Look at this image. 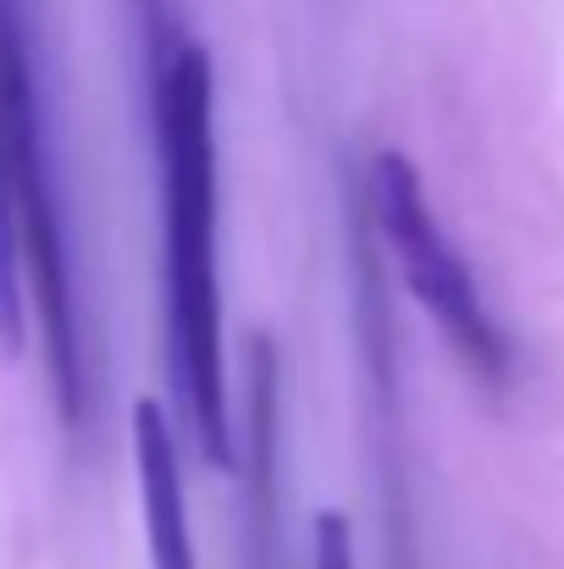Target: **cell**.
Segmentation results:
<instances>
[{
	"label": "cell",
	"instance_id": "1",
	"mask_svg": "<svg viewBox=\"0 0 564 569\" xmlns=\"http://www.w3.org/2000/svg\"><path fill=\"white\" fill-rule=\"evenodd\" d=\"M156 161H161L167 349L184 392L188 437L210 470H232L221 271H216V67L194 39H178L156 67Z\"/></svg>",
	"mask_w": 564,
	"mask_h": 569
},
{
	"label": "cell",
	"instance_id": "2",
	"mask_svg": "<svg viewBox=\"0 0 564 569\" xmlns=\"http://www.w3.org/2000/svg\"><path fill=\"white\" fill-rule=\"evenodd\" d=\"M372 221L387 243V254H393V266H398V277H404V288H409V299L448 338L454 360L493 392L509 387L515 349H509L504 327L493 321L482 282L471 277L459 243L437 221L415 161L398 156V150H382L372 161Z\"/></svg>",
	"mask_w": 564,
	"mask_h": 569
},
{
	"label": "cell",
	"instance_id": "3",
	"mask_svg": "<svg viewBox=\"0 0 564 569\" xmlns=\"http://www.w3.org/2000/svg\"><path fill=\"white\" fill-rule=\"evenodd\" d=\"M133 465H139V509H145V548L150 569H199L188 531V492L178 465L172 415L156 398L133 403Z\"/></svg>",
	"mask_w": 564,
	"mask_h": 569
},
{
	"label": "cell",
	"instance_id": "4",
	"mask_svg": "<svg viewBox=\"0 0 564 569\" xmlns=\"http://www.w3.org/2000/svg\"><path fill=\"white\" fill-rule=\"evenodd\" d=\"M22 33V6L0 0V355H22L28 343V299L17 260V216H11V156H6V56Z\"/></svg>",
	"mask_w": 564,
	"mask_h": 569
},
{
	"label": "cell",
	"instance_id": "5",
	"mask_svg": "<svg viewBox=\"0 0 564 569\" xmlns=\"http://www.w3.org/2000/svg\"><path fill=\"white\" fill-rule=\"evenodd\" d=\"M310 569H355V537H349V520L344 515H316V531H310Z\"/></svg>",
	"mask_w": 564,
	"mask_h": 569
}]
</instances>
